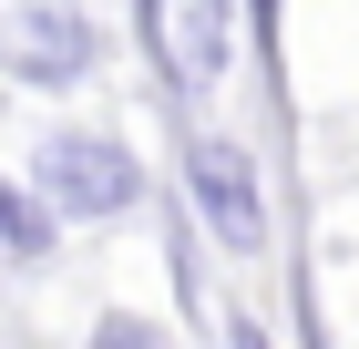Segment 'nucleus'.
<instances>
[{
  "label": "nucleus",
  "instance_id": "obj_4",
  "mask_svg": "<svg viewBox=\"0 0 359 349\" xmlns=\"http://www.w3.org/2000/svg\"><path fill=\"white\" fill-rule=\"evenodd\" d=\"M185 206H195V226H216L226 257H257V246H267V195H257L247 144L185 134Z\"/></svg>",
  "mask_w": 359,
  "mask_h": 349
},
{
  "label": "nucleus",
  "instance_id": "obj_5",
  "mask_svg": "<svg viewBox=\"0 0 359 349\" xmlns=\"http://www.w3.org/2000/svg\"><path fill=\"white\" fill-rule=\"evenodd\" d=\"M52 226H62V216L41 206V195L0 175V257H21V268H31V257H52Z\"/></svg>",
  "mask_w": 359,
  "mask_h": 349
},
{
  "label": "nucleus",
  "instance_id": "obj_8",
  "mask_svg": "<svg viewBox=\"0 0 359 349\" xmlns=\"http://www.w3.org/2000/svg\"><path fill=\"white\" fill-rule=\"evenodd\" d=\"M226 349H277V339H267L257 319H226Z\"/></svg>",
  "mask_w": 359,
  "mask_h": 349
},
{
  "label": "nucleus",
  "instance_id": "obj_7",
  "mask_svg": "<svg viewBox=\"0 0 359 349\" xmlns=\"http://www.w3.org/2000/svg\"><path fill=\"white\" fill-rule=\"evenodd\" d=\"M257 11V41H267V62H277V41H287V0H247Z\"/></svg>",
  "mask_w": 359,
  "mask_h": 349
},
{
  "label": "nucleus",
  "instance_id": "obj_6",
  "mask_svg": "<svg viewBox=\"0 0 359 349\" xmlns=\"http://www.w3.org/2000/svg\"><path fill=\"white\" fill-rule=\"evenodd\" d=\"M93 349H165V339H154L144 319H103V329H93Z\"/></svg>",
  "mask_w": 359,
  "mask_h": 349
},
{
  "label": "nucleus",
  "instance_id": "obj_1",
  "mask_svg": "<svg viewBox=\"0 0 359 349\" xmlns=\"http://www.w3.org/2000/svg\"><path fill=\"white\" fill-rule=\"evenodd\" d=\"M134 31H144V52H154L175 103L216 93L226 62H236V0H134Z\"/></svg>",
  "mask_w": 359,
  "mask_h": 349
},
{
  "label": "nucleus",
  "instance_id": "obj_3",
  "mask_svg": "<svg viewBox=\"0 0 359 349\" xmlns=\"http://www.w3.org/2000/svg\"><path fill=\"white\" fill-rule=\"evenodd\" d=\"M93 62H103L93 11H72V0H21V11H0V72L21 82V93H72Z\"/></svg>",
  "mask_w": 359,
  "mask_h": 349
},
{
  "label": "nucleus",
  "instance_id": "obj_2",
  "mask_svg": "<svg viewBox=\"0 0 359 349\" xmlns=\"http://www.w3.org/2000/svg\"><path fill=\"white\" fill-rule=\"evenodd\" d=\"M31 195H41L52 216H72V226H93V216H134L144 164L123 154L113 134H52L41 154H31Z\"/></svg>",
  "mask_w": 359,
  "mask_h": 349
}]
</instances>
